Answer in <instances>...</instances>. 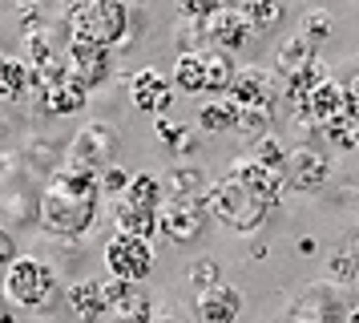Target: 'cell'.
I'll use <instances>...</instances> for the list:
<instances>
[{"mask_svg":"<svg viewBox=\"0 0 359 323\" xmlns=\"http://www.w3.org/2000/svg\"><path fill=\"white\" fill-rule=\"evenodd\" d=\"M101 210V186L93 174L57 166L41 190V226L49 239H85Z\"/></svg>","mask_w":359,"mask_h":323,"instance_id":"1","label":"cell"},{"mask_svg":"<svg viewBox=\"0 0 359 323\" xmlns=\"http://www.w3.org/2000/svg\"><path fill=\"white\" fill-rule=\"evenodd\" d=\"M0 323H17V315H13V307L0 303Z\"/></svg>","mask_w":359,"mask_h":323,"instance_id":"44","label":"cell"},{"mask_svg":"<svg viewBox=\"0 0 359 323\" xmlns=\"http://www.w3.org/2000/svg\"><path fill=\"white\" fill-rule=\"evenodd\" d=\"M41 190L45 182L33 178L17 162H0V226L8 230H29L41 226Z\"/></svg>","mask_w":359,"mask_h":323,"instance_id":"5","label":"cell"},{"mask_svg":"<svg viewBox=\"0 0 359 323\" xmlns=\"http://www.w3.org/2000/svg\"><path fill=\"white\" fill-rule=\"evenodd\" d=\"M65 41H69L65 20L53 25L49 13L33 16V20H20V57L29 65H41L49 57H65Z\"/></svg>","mask_w":359,"mask_h":323,"instance_id":"13","label":"cell"},{"mask_svg":"<svg viewBox=\"0 0 359 323\" xmlns=\"http://www.w3.org/2000/svg\"><path fill=\"white\" fill-rule=\"evenodd\" d=\"M202 32H206V45L230 48V53L246 48L259 37V29L250 25V16L243 13V4H222V8H214V13L202 20Z\"/></svg>","mask_w":359,"mask_h":323,"instance_id":"12","label":"cell"},{"mask_svg":"<svg viewBox=\"0 0 359 323\" xmlns=\"http://www.w3.org/2000/svg\"><path fill=\"white\" fill-rule=\"evenodd\" d=\"M65 307L77 315V323H101L109 315V303H105V291H101V279H69L65 283Z\"/></svg>","mask_w":359,"mask_h":323,"instance_id":"21","label":"cell"},{"mask_svg":"<svg viewBox=\"0 0 359 323\" xmlns=\"http://www.w3.org/2000/svg\"><path fill=\"white\" fill-rule=\"evenodd\" d=\"M101 263H105V271L117 275V279H149L154 275V246L149 239L142 235H126V230H114L105 246H101Z\"/></svg>","mask_w":359,"mask_h":323,"instance_id":"9","label":"cell"},{"mask_svg":"<svg viewBox=\"0 0 359 323\" xmlns=\"http://www.w3.org/2000/svg\"><path fill=\"white\" fill-rule=\"evenodd\" d=\"M4 158L17 162V166H25V170H29L33 178H41V182H45V178H49L53 170L61 166L65 150L53 142L49 133H41V129H25V133H20V142L13 145V150H8Z\"/></svg>","mask_w":359,"mask_h":323,"instance_id":"15","label":"cell"},{"mask_svg":"<svg viewBox=\"0 0 359 323\" xmlns=\"http://www.w3.org/2000/svg\"><path fill=\"white\" fill-rule=\"evenodd\" d=\"M331 29H335V20H331V13H327V8H319V4H315V8H307V13H303V20H299V32H303L307 41H315V45H323L327 37H331Z\"/></svg>","mask_w":359,"mask_h":323,"instance_id":"37","label":"cell"},{"mask_svg":"<svg viewBox=\"0 0 359 323\" xmlns=\"http://www.w3.org/2000/svg\"><path fill=\"white\" fill-rule=\"evenodd\" d=\"M202 65H206V93H226L238 65H234V53L230 48H218V45H206L202 48Z\"/></svg>","mask_w":359,"mask_h":323,"instance_id":"31","label":"cell"},{"mask_svg":"<svg viewBox=\"0 0 359 323\" xmlns=\"http://www.w3.org/2000/svg\"><path fill=\"white\" fill-rule=\"evenodd\" d=\"M319 133H323V142L335 145V150H355L359 145V121H351L347 113H335L331 121H323Z\"/></svg>","mask_w":359,"mask_h":323,"instance_id":"33","label":"cell"},{"mask_svg":"<svg viewBox=\"0 0 359 323\" xmlns=\"http://www.w3.org/2000/svg\"><path fill=\"white\" fill-rule=\"evenodd\" d=\"M355 242H359V214H355Z\"/></svg>","mask_w":359,"mask_h":323,"instance_id":"46","label":"cell"},{"mask_svg":"<svg viewBox=\"0 0 359 323\" xmlns=\"http://www.w3.org/2000/svg\"><path fill=\"white\" fill-rule=\"evenodd\" d=\"M13 13H17V20H33V16H45V0H13Z\"/></svg>","mask_w":359,"mask_h":323,"instance_id":"42","label":"cell"},{"mask_svg":"<svg viewBox=\"0 0 359 323\" xmlns=\"http://www.w3.org/2000/svg\"><path fill=\"white\" fill-rule=\"evenodd\" d=\"M41 85V81H36ZM45 89V117H69V113H81L89 105V81L77 77L73 69H65L61 77H53L49 85H41Z\"/></svg>","mask_w":359,"mask_h":323,"instance_id":"19","label":"cell"},{"mask_svg":"<svg viewBox=\"0 0 359 323\" xmlns=\"http://www.w3.org/2000/svg\"><path fill=\"white\" fill-rule=\"evenodd\" d=\"M29 81H33V65L20 53H0V101L4 105H17L29 89Z\"/></svg>","mask_w":359,"mask_h":323,"instance_id":"26","label":"cell"},{"mask_svg":"<svg viewBox=\"0 0 359 323\" xmlns=\"http://www.w3.org/2000/svg\"><path fill=\"white\" fill-rule=\"evenodd\" d=\"M17 255H20V251H17V239H13V230H8V226H0V271H4V267H8V263H13Z\"/></svg>","mask_w":359,"mask_h":323,"instance_id":"41","label":"cell"},{"mask_svg":"<svg viewBox=\"0 0 359 323\" xmlns=\"http://www.w3.org/2000/svg\"><path fill=\"white\" fill-rule=\"evenodd\" d=\"M190 315H194V323H238V315H243V295H238V287H230L226 279H218L210 287L194 291Z\"/></svg>","mask_w":359,"mask_h":323,"instance_id":"16","label":"cell"},{"mask_svg":"<svg viewBox=\"0 0 359 323\" xmlns=\"http://www.w3.org/2000/svg\"><path fill=\"white\" fill-rule=\"evenodd\" d=\"M323 279H331L335 287L351 291L359 295V242H339V246H331L323 258Z\"/></svg>","mask_w":359,"mask_h":323,"instance_id":"23","label":"cell"},{"mask_svg":"<svg viewBox=\"0 0 359 323\" xmlns=\"http://www.w3.org/2000/svg\"><path fill=\"white\" fill-rule=\"evenodd\" d=\"M126 89H130V105L142 113H170V105H174V81L165 73H158V69L130 73Z\"/></svg>","mask_w":359,"mask_h":323,"instance_id":"18","label":"cell"},{"mask_svg":"<svg viewBox=\"0 0 359 323\" xmlns=\"http://www.w3.org/2000/svg\"><path fill=\"white\" fill-rule=\"evenodd\" d=\"M335 113H343V81H335V77H323L319 85H311L299 101H291L294 126H303V129H319Z\"/></svg>","mask_w":359,"mask_h":323,"instance_id":"11","label":"cell"},{"mask_svg":"<svg viewBox=\"0 0 359 323\" xmlns=\"http://www.w3.org/2000/svg\"><path fill=\"white\" fill-rule=\"evenodd\" d=\"M206 223H210V214H206L202 198H170L165 194L162 202H158V235L170 239L174 246L198 242L206 235Z\"/></svg>","mask_w":359,"mask_h":323,"instance_id":"8","label":"cell"},{"mask_svg":"<svg viewBox=\"0 0 359 323\" xmlns=\"http://www.w3.org/2000/svg\"><path fill=\"white\" fill-rule=\"evenodd\" d=\"M343 323H359V303L347 307V315H343Z\"/></svg>","mask_w":359,"mask_h":323,"instance_id":"45","label":"cell"},{"mask_svg":"<svg viewBox=\"0 0 359 323\" xmlns=\"http://www.w3.org/2000/svg\"><path fill=\"white\" fill-rule=\"evenodd\" d=\"M278 110H283V97L278 93L262 97V101H255V105H238V129H234V133H243L246 142H250V138H262V133H271Z\"/></svg>","mask_w":359,"mask_h":323,"instance_id":"25","label":"cell"},{"mask_svg":"<svg viewBox=\"0 0 359 323\" xmlns=\"http://www.w3.org/2000/svg\"><path fill=\"white\" fill-rule=\"evenodd\" d=\"M65 4H81V0H65Z\"/></svg>","mask_w":359,"mask_h":323,"instance_id":"47","label":"cell"},{"mask_svg":"<svg viewBox=\"0 0 359 323\" xmlns=\"http://www.w3.org/2000/svg\"><path fill=\"white\" fill-rule=\"evenodd\" d=\"M170 154H174V158H186V154H198V138L190 133V129H186V133H182L178 142L170 145Z\"/></svg>","mask_w":359,"mask_h":323,"instance_id":"43","label":"cell"},{"mask_svg":"<svg viewBox=\"0 0 359 323\" xmlns=\"http://www.w3.org/2000/svg\"><path fill=\"white\" fill-rule=\"evenodd\" d=\"M198 129H206V133H234L238 129V105L226 93H214L210 101L198 105Z\"/></svg>","mask_w":359,"mask_h":323,"instance_id":"29","label":"cell"},{"mask_svg":"<svg viewBox=\"0 0 359 323\" xmlns=\"http://www.w3.org/2000/svg\"><path fill=\"white\" fill-rule=\"evenodd\" d=\"M271 93H278V81H275V73L262 69V65H246V69H238L234 81H230V89H226V97L234 101V105H255V101H262V97H271Z\"/></svg>","mask_w":359,"mask_h":323,"instance_id":"22","label":"cell"},{"mask_svg":"<svg viewBox=\"0 0 359 323\" xmlns=\"http://www.w3.org/2000/svg\"><path fill=\"white\" fill-rule=\"evenodd\" d=\"M117 154H121V133H117V126L105 121V117H93V121H81V126L73 129L61 166L65 170H77V174L97 178L105 166L117 162Z\"/></svg>","mask_w":359,"mask_h":323,"instance_id":"6","label":"cell"},{"mask_svg":"<svg viewBox=\"0 0 359 323\" xmlns=\"http://www.w3.org/2000/svg\"><path fill=\"white\" fill-rule=\"evenodd\" d=\"M243 4V13L250 16V25L259 32H271V29H278L283 25V0H238Z\"/></svg>","mask_w":359,"mask_h":323,"instance_id":"34","label":"cell"},{"mask_svg":"<svg viewBox=\"0 0 359 323\" xmlns=\"http://www.w3.org/2000/svg\"><path fill=\"white\" fill-rule=\"evenodd\" d=\"M174 48H178V53H194V48H206V32H202V20H194V16H178V20H174Z\"/></svg>","mask_w":359,"mask_h":323,"instance_id":"36","label":"cell"},{"mask_svg":"<svg viewBox=\"0 0 359 323\" xmlns=\"http://www.w3.org/2000/svg\"><path fill=\"white\" fill-rule=\"evenodd\" d=\"M130 16H133L130 0H81V4H69L65 29L69 37L117 48V41L130 32Z\"/></svg>","mask_w":359,"mask_h":323,"instance_id":"4","label":"cell"},{"mask_svg":"<svg viewBox=\"0 0 359 323\" xmlns=\"http://www.w3.org/2000/svg\"><path fill=\"white\" fill-rule=\"evenodd\" d=\"M170 81H174V89L178 93H206V65H202V48L194 53H178L174 57V69H170Z\"/></svg>","mask_w":359,"mask_h":323,"instance_id":"30","label":"cell"},{"mask_svg":"<svg viewBox=\"0 0 359 323\" xmlns=\"http://www.w3.org/2000/svg\"><path fill=\"white\" fill-rule=\"evenodd\" d=\"M190 126H182V121H174L170 113H154V133H158V142H165V145H174L186 133Z\"/></svg>","mask_w":359,"mask_h":323,"instance_id":"40","label":"cell"},{"mask_svg":"<svg viewBox=\"0 0 359 323\" xmlns=\"http://www.w3.org/2000/svg\"><path fill=\"white\" fill-rule=\"evenodd\" d=\"M0 295L8 307H20L29 315H49L61 303L65 287L53 263H45L41 255H17L0 271Z\"/></svg>","mask_w":359,"mask_h":323,"instance_id":"2","label":"cell"},{"mask_svg":"<svg viewBox=\"0 0 359 323\" xmlns=\"http://www.w3.org/2000/svg\"><path fill=\"white\" fill-rule=\"evenodd\" d=\"M101 291H105V303H109V319L117 323H154V299L149 291L137 283V279H101Z\"/></svg>","mask_w":359,"mask_h":323,"instance_id":"10","label":"cell"},{"mask_svg":"<svg viewBox=\"0 0 359 323\" xmlns=\"http://www.w3.org/2000/svg\"><path fill=\"white\" fill-rule=\"evenodd\" d=\"M206 214L214 223L230 226L234 235H255L266 226V218L275 214V202L262 198L255 186H246L243 178H234L226 170L222 178H210V190H206Z\"/></svg>","mask_w":359,"mask_h":323,"instance_id":"3","label":"cell"},{"mask_svg":"<svg viewBox=\"0 0 359 323\" xmlns=\"http://www.w3.org/2000/svg\"><path fill=\"white\" fill-rule=\"evenodd\" d=\"M246 154H250V158H259V162H266V166L287 170V145L275 138V129H271V133H262V138H250Z\"/></svg>","mask_w":359,"mask_h":323,"instance_id":"35","label":"cell"},{"mask_svg":"<svg viewBox=\"0 0 359 323\" xmlns=\"http://www.w3.org/2000/svg\"><path fill=\"white\" fill-rule=\"evenodd\" d=\"M347 299H343V287H335L331 279L323 283H307L291 295L287 303V323H343L347 315Z\"/></svg>","mask_w":359,"mask_h":323,"instance_id":"7","label":"cell"},{"mask_svg":"<svg viewBox=\"0 0 359 323\" xmlns=\"http://www.w3.org/2000/svg\"><path fill=\"white\" fill-rule=\"evenodd\" d=\"M126 182H130V174H126V170H121V162H114V166H105V170H101L97 174V186H101V194H121L126 190Z\"/></svg>","mask_w":359,"mask_h":323,"instance_id":"39","label":"cell"},{"mask_svg":"<svg viewBox=\"0 0 359 323\" xmlns=\"http://www.w3.org/2000/svg\"><path fill=\"white\" fill-rule=\"evenodd\" d=\"M114 323H117V319H114Z\"/></svg>","mask_w":359,"mask_h":323,"instance_id":"49","label":"cell"},{"mask_svg":"<svg viewBox=\"0 0 359 323\" xmlns=\"http://www.w3.org/2000/svg\"><path fill=\"white\" fill-rule=\"evenodd\" d=\"M206 190H210V178L194 162H174L162 178V198L170 194V198H202L206 202Z\"/></svg>","mask_w":359,"mask_h":323,"instance_id":"24","label":"cell"},{"mask_svg":"<svg viewBox=\"0 0 359 323\" xmlns=\"http://www.w3.org/2000/svg\"><path fill=\"white\" fill-rule=\"evenodd\" d=\"M0 129H4V126H0Z\"/></svg>","mask_w":359,"mask_h":323,"instance_id":"48","label":"cell"},{"mask_svg":"<svg viewBox=\"0 0 359 323\" xmlns=\"http://www.w3.org/2000/svg\"><path fill=\"white\" fill-rule=\"evenodd\" d=\"M114 226L126 230V235H142V239H154L158 235V210L133 206L130 198H114Z\"/></svg>","mask_w":359,"mask_h":323,"instance_id":"28","label":"cell"},{"mask_svg":"<svg viewBox=\"0 0 359 323\" xmlns=\"http://www.w3.org/2000/svg\"><path fill=\"white\" fill-rule=\"evenodd\" d=\"M65 61L77 77L89 81V89H97L114 77V48L97 45V41H81V37H69L65 41Z\"/></svg>","mask_w":359,"mask_h":323,"instance_id":"17","label":"cell"},{"mask_svg":"<svg viewBox=\"0 0 359 323\" xmlns=\"http://www.w3.org/2000/svg\"><path fill=\"white\" fill-rule=\"evenodd\" d=\"M218 279H222V267H218V258H210V255L190 258V267H186V283H190V291L210 287V283H218Z\"/></svg>","mask_w":359,"mask_h":323,"instance_id":"38","label":"cell"},{"mask_svg":"<svg viewBox=\"0 0 359 323\" xmlns=\"http://www.w3.org/2000/svg\"><path fill=\"white\" fill-rule=\"evenodd\" d=\"M117 198H130L133 206L158 210V202H162V178H154V174H130L126 190L117 194Z\"/></svg>","mask_w":359,"mask_h":323,"instance_id":"32","label":"cell"},{"mask_svg":"<svg viewBox=\"0 0 359 323\" xmlns=\"http://www.w3.org/2000/svg\"><path fill=\"white\" fill-rule=\"evenodd\" d=\"M311 57H319V45H315V41H307L303 32H291V37H283V41H278L271 73H275V77H287V73H294L299 65H307Z\"/></svg>","mask_w":359,"mask_h":323,"instance_id":"27","label":"cell"},{"mask_svg":"<svg viewBox=\"0 0 359 323\" xmlns=\"http://www.w3.org/2000/svg\"><path fill=\"white\" fill-rule=\"evenodd\" d=\"M331 178V162L319 145L311 142H299L287 150V186L294 194H315L323 190V182Z\"/></svg>","mask_w":359,"mask_h":323,"instance_id":"14","label":"cell"},{"mask_svg":"<svg viewBox=\"0 0 359 323\" xmlns=\"http://www.w3.org/2000/svg\"><path fill=\"white\" fill-rule=\"evenodd\" d=\"M230 174L243 178L246 186H255V190L262 194V198H271V202H283V194L291 190L287 186V170H278V166H266V162L250 158V154H238V158L230 162Z\"/></svg>","mask_w":359,"mask_h":323,"instance_id":"20","label":"cell"}]
</instances>
